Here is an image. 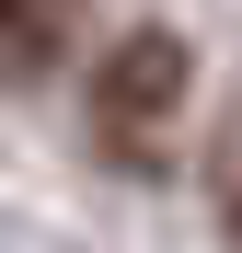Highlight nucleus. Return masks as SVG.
Wrapping results in <instances>:
<instances>
[{
	"label": "nucleus",
	"mask_w": 242,
	"mask_h": 253,
	"mask_svg": "<svg viewBox=\"0 0 242 253\" xmlns=\"http://www.w3.org/2000/svg\"><path fill=\"white\" fill-rule=\"evenodd\" d=\"M185 81H196L185 35H173V23H127V35L104 46V69H93V138H104L115 161H150V138H161L173 104H185Z\"/></svg>",
	"instance_id": "nucleus-1"
},
{
	"label": "nucleus",
	"mask_w": 242,
	"mask_h": 253,
	"mask_svg": "<svg viewBox=\"0 0 242 253\" xmlns=\"http://www.w3.org/2000/svg\"><path fill=\"white\" fill-rule=\"evenodd\" d=\"M69 35H81V0H0V69H12V81L58 69Z\"/></svg>",
	"instance_id": "nucleus-2"
},
{
	"label": "nucleus",
	"mask_w": 242,
	"mask_h": 253,
	"mask_svg": "<svg viewBox=\"0 0 242 253\" xmlns=\"http://www.w3.org/2000/svg\"><path fill=\"white\" fill-rule=\"evenodd\" d=\"M208 196H219V230H231V253H242V115L219 126V150H208Z\"/></svg>",
	"instance_id": "nucleus-3"
}]
</instances>
